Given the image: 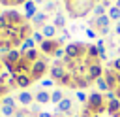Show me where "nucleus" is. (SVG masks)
Listing matches in <instances>:
<instances>
[{"label": "nucleus", "instance_id": "de8ad7c7", "mask_svg": "<svg viewBox=\"0 0 120 117\" xmlns=\"http://www.w3.org/2000/svg\"><path fill=\"white\" fill-rule=\"evenodd\" d=\"M64 2H66V4H71V2H73V0H64Z\"/></svg>", "mask_w": 120, "mask_h": 117}, {"label": "nucleus", "instance_id": "a19ab883", "mask_svg": "<svg viewBox=\"0 0 120 117\" xmlns=\"http://www.w3.org/2000/svg\"><path fill=\"white\" fill-rule=\"evenodd\" d=\"M0 4H6V6H9V4H13V0H0Z\"/></svg>", "mask_w": 120, "mask_h": 117}, {"label": "nucleus", "instance_id": "603ef678", "mask_svg": "<svg viewBox=\"0 0 120 117\" xmlns=\"http://www.w3.org/2000/svg\"><path fill=\"white\" fill-rule=\"evenodd\" d=\"M47 2H54V0H47Z\"/></svg>", "mask_w": 120, "mask_h": 117}, {"label": "nucleus", "instance_id": "39448f33", "mask_svg": "<svg viewBox=\"0 0 120 117\" xmlns=\"http://www.w3.org/2000/svg\"><path fill=\"white\" fill-rule=\"evenodd\" d=\"M4 17L8 19V23H9V26H15V28H19L21 25H24V23H22V15H21L19 11H15V9H9V11H4Z\"/></svg>", "mask_w": 120, "mask_h": 117}, {"label": "nucleus", "instance_id": "aec40b11", "mask_svg": "<svg viewBox=\"0 0 120 117\" xmlns=\"http://www.w3.org/2000/svg\"><path fill=\"white\" fill-rule=\"evenodd\" d=\"M30 49H36V42H34L32 38H26V40L21 43V55L26 53V51H30Z\"/></svg>", "mask_w": 120, "mask_h": 117}, {"label": "nucleus", "instance_id": "a18cd8bd", "mask_svg": "<svg viewBox=\"0 0 120 117\" xmlns=\"http://www.w3.org/2000/svg\"><path fill=\"white\" fill-rule=\"evenodd\" d=\"M34 2H36V6H39V4H43L45 0H34Z\"/></svg>", "mask_w": 120, "mask_h": 117}, {"label": "nucleus", "instance_id": "09e8293b", "mask_svg": "<svg viewBox=\"0 0 120 117\" xmlns=\"http://www.w3.org/2000/svg\"><path fill=\"white\" fill-rule=\"evenodd\" d=\"M2 13H4V11H2V8H0V17H2Z\"/></svg>", "mask_w": 120, "mask_h": 117}, {"label": "nucleus", "instance_id": "37998d69", "mask_svg": "<svg viewBox=\"0 0 120 117\" xmlns=\"http://www.w3.org/2000/svg\"><path fill=\"white\" fill-rule=\"evenodd\" d=\"M114 34H118V36H120V23L116 25V28H114Z\"/></svg>", "mask_w": 120, "mask_h": 117}, {"label": "nucleus", "instance_id": "8fccbe9b", "mask_svg": "<svg viewBox=\"0 0 120 117\" xmlns=\"http://www.w3.org/2000/svg\"><path fill=\"white\" fill-rule=\"evenodd\" d=\"M2 64H4V60H0V68H2Z\"/></svg>", "mask_w": 120, "mask_h": 117}, {"label": "nucleus", "instance_id": "c9c22d12", "mask_svg": "<svg viewBox=\"0 0 120 117\" xmlns=\"http://www.w3.org/2000/svg\"><path fill=\"white\" fill-rule=\"evenodd\" d=\"M81 117H94V115H92V109L84 106V109H82V113H81Z\"/></svg>", "mask_w": 120, "mask_h": 117}, {"label": "nucleus", "instance_id": "0eeeda50", "mask_svg": "<svg viewBox=\"0 0 120 117\" xmlns=\"http://www.w3.org/2000/svg\"><path fill=\"white\" fill-rule=\"evenodd\" d=\"M38 13V6H36V2L34 0H26L24 4H22V19H34V15Z\"/></svg>", "mask_w": 120, "mask_h": 117}, {"label": "nucleus", "instance_id": "4c0bfd02", "mask_svg": "<svg viewBox=\"0 0 120 117\" xmlns=\"http://www.w3.org/2000/svg\"><path fill=\"white\" fill-rule=\"evenodd\" d=\"M98 32H99L101 36H107V34L111 32V26H107V28H101V30H98Z\"/></svg>", "mask_w": 120, "mask_h": 117}, {"label": "nucleus", "instance_id": "c756f323", "mask_svg": "<svg viewBox=\"0 0 120 117\" xmlns=\"http://www.w3.org/2000/svg\"><path fill=\"white\" fill-rule=\"evenodd\" d=\"M94 45L98 47V51H99V55H101V53H105V42H103L101 38H98V42H96Z\"/></svg>", "mask_w": 120, "mask_h": 117}, {"label": "nucleus", "instance_id": "f3484780", "mask_svg": "<svg viewBox=\"0 0 120 117\" xmlns=\"http://www.w3.org/2000/svg\"><path fill=\"white\" fill-rule=\"evenodd\" d=\"M56 109H58L60 113H68V111H71V98H68V96H66V98L56 106Z\"/></svg>", "mask_w": 120, "mask_h": 117}, {"label": "nucleus", "instance_id": "f03ea898", "mask_svg": "<svg viewBox=\"0 0 120 117\" xmlns=\"http://www.w3.org/2000/svg\"><path fill=\"white\" fill-rule=\"evenodd\" d=\"M103 102H105V96H103V94H99V92H92V94L88 96L86 108H90L92 111H101L103 106H105Z\"/></svg>", "mask_w": 120, "mask_h": 117}, {"label": "nucleus", "instance_id": "a211bd4d", "mask_svg": "<svg viewBox=\"0 0 120 117\" xmlns=\"http://www.w3.org/2000/svg\"><path fill=\"white\" fill-rule=\"evenodd\" d=\"M64 98H66V94H64L62 89H56V91L51 92V102H52V104H60Z\"/></svg>", "mask_w": 120, "mask_h": 117}, {"label": "nucleus", "instance_id": "4be33fe9", "mask_svg": "<svg viewBox=\"0 0 120 117\" xmlns=\"http://www.w3.org/2000/svg\"><path fill=\"white\" fill-rule=\"evenodd\" d=\"M0 111L6 115V117H11V115H15V111H17V108H13V106H4V104H0Z\"/></svg>", "mask_w": 120, "mask_h": 117}, {"label": "nucleus", "instance_id": "9d476101", "mask_svg": "<svg viewBox=\"0 0 120 117\" xmlns=\"http://www.w3.org/2000/svg\"><path fill=\"white\" fill-rule=\"evenodd\" d=\"M15 77V83H17V87H22V89H26L28 85H32V75H28V74H15L13 75Z\"/></svg>", "mask_w": 120, "mask_h": 117}, {"label": "nucleus", "instance_id": "c85d7f7f", "mask_svg": "<svg viewBox=\"0 0 120 117\" xmlns=\"http://www.w3.org/2000/svg\"><path fill=\"white\" fill-rule=\"evenodd\" d=\"M2 104H4V106H13V108H17L15 98H11V96H4V98H2Z\"/></svg>", "mask_w": 120, "mask_h": 117}, {"label": "nucleus", "instance_id": "393cba45", "mask_svg": "<svg viewBox=\"0 0 120 117\" xmlns=\"http://www.w3.org/2000/svg\"><path fill=\"white\" fill-rule=\"evenodd\" d=\"M86 53H88V57H92V58H98V57H99V51H98V47H96L94 43L86 47Z\"/></svg>", "mask_w": 120, "mask_h": 117}, {"label": "nucleus", "instance_id": "20e7f679", "mask_svg": "<svg viewBox=\"0 0 120 117\" xmlns=\"http://www.w3.org/2000/svg\"><path fill=\"white\" fill-rule=\"evenodd\" d=\"M45 72H47V60H45V58H39V60L32 62V66H30L32 79H39V77H41Z\"/></svg>", "mask_w": 120, "mask_h": 117}, {"label": "nucleus", "instance_id": "9b49d317", "mask_svg": "<svg viewBox=\"0 0 120 117\" xmlns=\"http://www.w3.org/2000/svg\"><path fill=\"white\" fill-rule=\"evenodd\" d=\"M47 19H49V15H47L45 11H38V13L34 15V19H32V25L38 26V28H43V26L47 25Z\"/></svg>", "mask_w": 120, "mask_h": 117}, {"label": "nucleus", "instance_id": "cd10ccee", "mask_svg": "<svg viewBox=\"0 0 120 117\" xmlns=\"http://www.w3.org/2000/svg\"><path fill=\"white\" fill-rule=\"evenodd\" d=\"M58 9V6H56V2H45V13L49 15L51 11H56Z\"/></svg>", "mask_w": 120, "mask_h": 117}, {"label": "nucleus", "instance_id": "7c9ffc66", "mask_svg": "<svg viewBox=\"0 0 120 117\" xmlns=\"http://www.w3.org/2000/svg\"><path fill=\"white\" fill-rule=\"evenodd\" d=\"M109 68H112V70H116V72H120V57H116L112 62H109Z\"/></svg>", "mask_w": 120, "mask_h": 117}, {"label": "nucleus", "instance_id": "2f4dec72", "mask_svg": "<svg viewBox=\"0 0 120 117\" xmlns=\"http://www.w3.org/2000/svg\"><path fill=\"white\" fill-rule=\"evenodd\" d=\"M75 96H77V100H79V102H82V104H84V102H88V96H86L82 91H77V92H75Z\"/></svg>", "mask_w": 120, "mask_h": 117}, {"label": "nucleus", "instance_id": "72a5a7b5", "mask_svg": "<svg viewBox=\"0 0 120 117\" xmlns=\"http://www.w3.org/2000/svg\"><path fill=\"white\" fill-rule=\"evenodd\" d=\"M54 57H56V60H60V57H66V51H64L62 47H58V49L54 51Z\"/></svg>", "mask_w": 120, "mask_h": 117}, {"label": "nucleus", "instance_id": "864d4df0", "mask_svg": "<svg viewBox=\"0 0 120 117\" xmlns=\"http://www.w3.org/2000/svg\"><path fill=\"white\" fill-rule=\"evenodd\" d=\"M109 2H112V0H109ZM114 2H116V0H114Z\"/></svg>", "mask_w": 120, "mask_h": 117}, {"label": "nucleus", "instance_id": "c03bdc74", "mask_svg": "<svg viewBox=\"0 0 120 117\" xmlns=\"http://www.w3.org/2000/svg\"><path fill=\"white\" fill-rule=\"evenodd\" d=\"M4 42H6V38H4V32H0V45H2Z\"/></svg>", "mask_w": 120, "mask_h": 117}, {"label": "nucleus", "instance_id": "b1692460", "mask_svg": "<svg viewBox=\"0 0 120 117\" xmlns=\"http://www.w3.org/2000/svg\"><path fill=\"white\" fill-rule=\"evenodd\" d=\"M32 40H34L36 43H39V45H41V43L45 42V36H43V32H41V30H39V32L36 30V32H32Z\"/></svg>", "mask_w": 120, "mask_h": 117}, {"label": "nucleus", "instance_id": "5fc2aeb1", "mask_svg": "<svg viewBox=\"0 0 120 117\" xmlns=\"http://www.w3.org/2000/svg\"><path fill=\"white\" fill-rule=\"evenodd\" d=\"M118 45H120V42H118Z\"/></svg>", "mask_w": 120, "mask_h": 117}, {"label": "nucleus", "instance_id": "49530a36", "mask_svg": "<svg viewBox=\"0 0 120 117\" xmlns=\"http://www.w3.org/2000/svg\"><path fill=\"white\" fill-rule=\"evenodd\" d=\"M114 6H116V8L120 9V0H116V4H114Z\"/></svg>", "mask_w": 120, "mask_h": 117}, {"label": "nucleus", "instance_id": "473e14b6", "mask_svg": "<svg viewBox=\"0 0 120 117\" xmlns=\"http://www.w3.org/2000/svg\"><path fill=\"white\" fill-rule=\"evenodd\" d=\"M4 28H9V23H8V19H6L4 13H2V17H0V32H2Z\"/></svg>", "mask_w": 120, "mask_h": 117}, {"label": "nucleus", "instance_id": "f257e3e1", "mask_svg": "<svg viewBox=\"0 0 120 117\" xmlns=\"http://www.w3.org/2000/svg\"><path fill=\"white\" fill-rule=\"evenodd\" d=\"M64 51H66V58H68V60H79V58L84 55L86 45L81 43V42H73V43H68V45L64 47Z\"/></svg>", "mask_w": 120, "mask_h": 117}, {"label": "nucleus", "instance_id": "f8f14e48", "mask_svg": "<svg viewBox=\"0 0 120 117\" xmlns=\"http://www.w3.org/2000/svg\"><path fill=\"white\" fill-rule=\"evenodd\" d=\"M92 26H98V30H101V28H107V26H111V19H109L107 15L94 17V19H92Z\"/></svg>", "mask_w": 120, "mask_h": 117}, {"label": "nucleus", "instance_id": "79ce46f5", "mask_svg": "<svg viewBox=\"0 0 120 117\" xmlns=\"http://www.w3.org/2000/svg\"><path fill=\"white\" fill-rule=\"evenodd\" d=\"M99 60H107V53H101L99 55Z\"/></svg>", "mask_w": 120, "mask_h": 117}, {"label": "nucleus", "instance_id": "6e6d98bb", "mask_svg": "<svg viewBox=\"0 0 120 117\" xmlns=\"http://www.w3.org/2000/svg\"><path fill=\"white\" fill-rule=\"evenodd\" d=\"M94 117H98V115H94Z\"/></svg>", "mask_w": 120, "mask_h": 117}, {"label": "nucleus", "instance_id": "423d86ee", "mask_svg": "<svg viewBox=\"0 0 120 117\" xmlns=\"http://www.w3.org/2000/svg\"><path fill=\"white\" fill-rule=\"evenodd\" d=\"M60 45H58V42H56V38L54 40H45L41 45H39V51L43 53V55H47V57H54V51L58 49Z\"/></svg>", "mask_w": 120, "mask_h": 117}, {"label": "nucleus", "instance_id": "2eb2a0df", "mask_svg": "<svg viewBox=\"0 0 120 117\" xmlns=\"http://www.w3.org/2000/svg\"><path fill=\"white\" fill-rule=\"evenodd\" d=\"M34 100H36L39 106L49 104V102H51V92H47V91H38V92L34 94Z\"/></svg>", "mask_w": 120, "mask_h": 117}, {"label": "nucleus", "instance_id": "412c9836", "mask_svg": "<svg viewBox=\"0 0 120 117\" xmlns=\"http://www.w3.org/2000/svg\"><path fill=\"white\" fill-rule=\"evenodd\" d=\"M107 17H109L111 21H118V23H120V9H118L116 6H111V8L107 9Z\"/></svg>", "mask_w": 120, "mask_h": 117}, {"label": "nucleus", "instance_id": "6ab92c4d", "mask_svg": "<svg viewBox=\"0 0 120 117\" xmlns=\"http://www.w3.org/2000/svg\"><path fill=\"white\" fill-rule=\"evenodd\" d=\"M52 25H54L58 30L66 28V17H64L62 13H56V15H54V19H52Z\"/></svg>", "mask_w": 120, "mask_h": 117}, {"label": "nucleus", "instance_id": "dca6fc26", "mask_svg": "<svg viewBox=\"0 0 120 117\" xmlns=\"http://www.w3.org/2000/svg\"><path fill=\"white\" fill-rule=\"evenodd\" d=\"M22 58L26 60V62H36V60H39V53H38V49H30V51H26V53H22Z\"/></svg>", "mask_w": 120, "mask_h": 117}, {"label": "nucleus", "instance_id": "3c124183", "mask_svg": "<svg viewBox=\"0 0 120 117\" xmlns=\"http://www.w3.org/2000/svg\"><path fill=\"white\" fill-rule=\"evenodd\" d=\"M73 117H81V115H73Z\"/></svg>", "mask_w": 120, "mask_h": 117}, {"label": "nucleus", "instance_id": "a878e982", "mask_svg": "<svg viewBox=\"0 0 120 117\" xmlns=\"http://www.w3.org/2000/svg\"><path fill=\"white\" fill-rule=\"evenodd\" d=\"M96 85H98V89H99V91H103V92H107V91H109V85H107V81L103 79V75H101L99 79H96Z\"/></svg>", "mask_w": 120, "mask_h": 117}, {"label": "nucleus", "instance_id": "ea45409f", "mask_svg": "<svg viewBox=\"0 0 120 117\" xmlns=\"http://www.w3.org/2000/svg\"><path fill=\"white\" fill-rule=\"evenodd\" d=\"M99 4H101V6L105 8V9H107V8H111V2H109V0H101Z\"/></svg>", "mask_w": 120, "mask_h": 117}, {"label": "nucleus", "instance_id": "5701e85b", "mask_svg": "<svg viewBox=\"0 0 120 117\" xmlns=\"http://www.w3.org/2000/svg\"><path fill=\"white\" fill-rule=\"evenodd\" d=\"M107 109H109L111 113H116V111H120V102H118L116 98L109 100V104H107Z\"/></svg>", "mask_w": 120, "mask_h": 117}, {"label": "nucleus", "instance_id": "bb28decb", "mask_svg": "<svg viewBox=\"0 0 120 117\" xmlns=\"http://www.w3.org/2000/svg\"><path fill=\"white\" fill-rule=\"evenodd\" d=\"M92 9H94V17H101V15H107V13H105V8H103L101 4H96Z\"/></svg>", "mask_w": 120, "mask_h": 117}, {"label": "nucleus", "instance_id": "f704fd0d", "mask_svg": "<svg viewBox=\"0 0 120 117\" xmlns=\"http://www.w3.org/2000/svg\"><path fill=\"white\" fill-rule=\"evenodd\" d=\"M54 83H56L54 79H43L41 81V87H54Z\"/></svg>", "mask_w": 120, "mask_h": 117}, {"label": "nucleus", "instance_id": "ddd939ff", "mask_svg": "<svg viewBox=\"0 0 120 117\" xmlns=\"http://www.w3.org/2000/svg\"><path fill=\"white\" fill-rule=\"evenodd\" d=\"M21 58H22V55L17 49H11L8 55H4V62H9V64H17V62H21Z\"/></svg>", "mask_w": 120, "mask_h": 117}, {"label": "nucleus", "instance_id": "4468645a", "mask_svg": "<svg viewBox=\"0 0 120 117\" xmlns=\"http://www.w3.org/2000/svg\"><path fill=\"white\" fill-rule=\"evenodd\" d=\"M41 32H43V36H45V40H54V36H56V32H58V28H56V26H54L52 23H51V25L47 23V25H45V26L41 28Z\"/></svg>", "mask_w": 120, "mask_h": 117}, {"label": "nucleus", "instance_id": "58836bf2", "mask_svg": "<svg viewBox=\"0 0 120 117\" xmlns=\"http://www.w3.org/2000/svg\"><path fill=\"white\" fill-rule=\"evenodd\" d=\"M38 117H54V115H52L51 111H41V113H39Z\"/></svg>", "mask_w": 120, "mask_h": 117}, {"label": "nucleus", "instance_id": "e433bc0d", "mask_svg": "<svg viewBox=\"0 0 120 117\" xmlns=\"http://www.w3.org/2000/svg\"><path fill=\"white\" fill-rule=\"evenodd\" d=\"M86 36H88V38H96V36H98V32H96V30H92V28H86Z\"/></svg>", "mask_w": 120, "mask_h": 117}, {"label": "nucleus", "instance_id": "7ed1b4c3", "mask_svg": "<svg viewBox=\"0 0 120 117\" xmlns=\"http://www.w3.org/2000/svg\"><path fill=\"white\" fill-rule=\"evenodd\" d=\"M49 75H51V79H54L56 83H58L64 75H68L66 68L62 66V60H54V62H52V66L49 68Z\"/></svg>", "mask_w": 120, "mask_h": 117}, {"label": "nucleus", "instance_id": "1a4fd4ad", "mask_svg": "<svg viewBox=\"0 0 120 117\" xmlns=\"http://www.w3.org/2000/svg\"><path fill=\"white\" fill-rule=\"evenodd\" d=\"M17 102H19L22 108L32 106V102H34V94H32V92H28V91H21V92L17 94Z\"/></svg>", "mask_w": 120, "mask_h": 117}, {"label": "nucleus", "instance_id": "6e6552de", "mask_svg": "<svg viewBox=\"0 0 120 117\" xmlns=\"http://www.w3.org/2000/svg\"><path fill=\"white\" fill-rule=\"evenodd\" d=\"M101 75H103V68H101L98 62H94V64L88 66V72H86V79H88V81H96V79H99Z\"/></svg>", "mask_w": 120, "mask_h": 117}]
</instances>
